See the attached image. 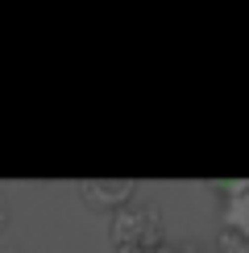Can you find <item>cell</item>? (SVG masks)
Segmentation results:
<instances>
[{"mask_svg":"<svg viewBox=\"0 0 249 253\" xmlns=\"http://www.w3.org/2000/svg\"><path fill=\"white\" fill-rule=\"evenodd\" d=\"M108 237L117 253H137V249H154L166 245V220L162 208L150 199H129L124 208H117L108 220Z\"/></svg>","mask_w":249,"mask_h":253,"instance_id":"obj_1","label":"cell"},{"mask_svg":"<svg viewBox=\"0 0 249 253\" xmlns=\"http://www.w3.org/2000/svg\"><path fill=\"white\" fill-rule=\"evenodd\" d=\"M79 199L91 212L112 216L117 208L129 204V199H137V183H133V178H87V183H79Z\"/></svg>","mask_w":249,"mask_h":253,"instance_id":"obj_2","label":"cell"},{"mask_svg":"<svg viewBox=\"0 0 249 253\" xmlns=\"http://www.w3.org/2000/svg\"><path fill=\"white\" fill-rule=\"evenodd\" d=\"M216 195H220L224 224L237 228L241 237H249V178H228V183H216Z\"/></svg>","mask_w":249,"mask_h":253,"instance_id":"obj_3","label":"cell"},{"mask_svg":"<svg viewBox=\"0 0 249 253\" xmlns=\"http://www.w3.org/2000/svg\"><path fill=\"white\" fill-rule=\"evenodd\" d=\"M216 253H249V237H241L237 228H220L216 233Z\"/></svg>","mask_w":249,"mask_h":253,"instance_id":"obj_4","label":"cell"},{"mask_svg":"<svg viewBox=\"0 0 249 253\" xmlns=\"http://www.w3.org/2000/svg\"><path fill=\"white\" fill-rule=\"evenodd\" d=\"M8 220H13V216H8V199L0 195V233H4V228H8Z\"/></svg>","mask_w":249,"mask_h":253,"instance_id":"obj_5","label":"cell"},{"mask_svg":"<svg viewBox=\"0 0 249 253\" xmlns=\"http://www.w3.org/2000/svg\"><path fill=\"white\" fill-rule=\"evenodd\" d=\"M137 253H179L174 245H154V249H137Z\"/></svg>","mask_w":249,"mask_h":253,"instance_id":"obj_6","label":"cell"},{"mask_svg":"<svg viewBox=\"0 0 249 253\" xmlns=\"http://www.w3.org/2000/svg\"><path fill=\"white\" fill-rule=\"evenodd\" d=\"M187 253H195V249H187Z\"/></svg>","mask_w":249,"mask_h":253,"instance_id":"obj_7","label":"cell"}]
</instances>
